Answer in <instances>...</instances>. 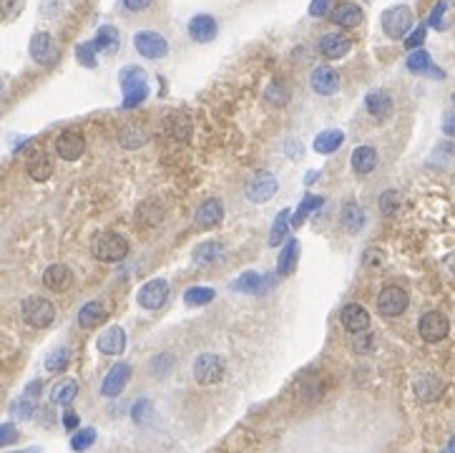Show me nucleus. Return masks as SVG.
Here are the masks:
<instances>
[{
  "label": "nucleus",
  "instance_id": "nucleus-38",
  "mask_svg": "<svg viewBox=\"0 0 455 453\" xmlns=\"http://www.w3.org/2000/svg\"><path fill=\"white\" fill-rule=\"evenodd\" d=\"M214 297H216V293L212 287H189L187 293H184V302H187L189 307L207 305V302H212Z\"/></svg>",
  "mask_w": 455,
  "mask_h": 453
},
{
  "label": "nucleus",
  "instance_id": "nucleus-2",
  "mask_svg": "<svg viewBox=\"0 0 455 453\" xmlns=\"http://www.w3.org/2000/svg\"><path fill=\"white\" fill-rule=\"evenodd\" d=\"M91 252L101 262H118V259H124L129 255V242L121 234H116V232H104V234H98L93 239Z\"/></svg>",
  "mask_w": 455,
  "mask_h": 453
},
{
  "label": "nucleus",
  "instance_id": "nucleus-34",
  "mask_svg": "<svg viewBox=\"0 0 455 453\" xmlns=\"http://www.w3.org/2000/svg\"><path fill=\"white\" fill-rule=\"evenodd\" d=\"M76 396H78V383L73 378L61 380V383L53 385V391H50V400H53L55 405H68Z\"/></svg>",
  "mask_w": 455,
  "mask_h": 453
},
{
  "label": "nucleus",
  "instance_id": "nucleus-59",
  "mask_svg": "<svg viewBox=\"0 0 455 453\" xmlns=\"http://www.w3.org/2000/svg\"><path fill=\"white\" fill-rule=\"evenodd\" d=\"M18 453H41L38 448H28V451H18Z\"/></svg>",
  "mask_w": 455,
  "mask_h": 453
},
{
  "label": "nucleus",
  "instance_id": "nucleus-26",
  "mask_svg": "<svg viewBox=\"0 0 455 453\" xmlns=\"http://www.w3.org/2000/svg\"><path fill=\"white\" fill-rule=\"evenodd\" d=\"M340 222H342V227H345L350 234H358V232L365 227V212H362L360 204L347 202L345 207H342V212H340Z\"/></svg>",
  "mask_w": 455,
  "mask_h": 453
},
{
  "label": "nucleus",
  "instance_id": "nucleus-4",
  "mask_svg": "<svg viewBox=\"0 0 455 453\" xmlns=\"http://www.w3.org/2000/svg\"><path fill=\"white\" fill-rule=\"evenodd\" d=\"M410 28H413V10L407 6H393L382 13V30L387 38L400 41L410 33Z\"/></svg>",
  "mask_w": 455,
  "mask_h": 453
},
{
  "label": "nucleus",
  "instance_id": "nucleus-21",
  "mask_svg": "<svg viewBox=\"0 0 455 453\" xmlns=\"http://www.w3.org/2000/svg\"><path fill=\"white\" fill-rule=\"evenodd\" d=\"M443 393H445V385H443L440 378L420 376L418 380H415V396H418L420 403H435Z\"/></svg>",
  "mask_w": 455,
  "mask_h": 453
},
{
  "label": "nucleus",
  "instance_id": "nucleus-18",
  "mask_svg": "<svg viewBox=\"0 0 455 453\" xmlns=\"http://www.w3.org/2000/svg\"><path fill=\"white\" fill-rule=\"evenodd\" d=\"M224 219V207H221L219 199H207L201 202V207L194 214V222L199 230H209V227H216V224Z\"/></svg>",
  "mask_w": 455,
  "mask_h": 453
},
{
  "label": "nucleus",
  "instance_id": "nucleus-37",
  "mask_svg": "<svg viewBox=\"0 0 455 453\" xmlns=\"http://www.w3.org/2000/svg\"><path fill=\"white\" fill-rule=\"evenodd\" d=\"M161 216H164V210H161L159 202H144L141 207H138L136 219L144 224V227H154V224L161 222Z\"/></svg>",
  "mask_w": 455,
  "mask_h": 453
},
{
  "label": "nucleus",
  "instance_id": "nucleus-5",
  "mask_svg": "<svg viewBox=\"0 0 455 453\" xmlns=\"http://www.w3.org/2000/svg\"><path fill=\"white\" fill-rule=\"evenodd\" d=\"M407 302H410V297L398 285L382 287L378 295V310L382 317H398V315H402L407 310Z\"/></svg>",
  "mask_w": 455,
  "mask_h": 453
},
{
  "label": "nucleus",
  "instance_id": "nucleus-24",
  "mask_svg": "<svg viewBox=\"0 0 455 453\" xmlns=\"http://www.w3.org/2000/svg\"><path fill=\"white\" fill-rule=\"evenodd\" d=\"M365 109L375 119H385L387 113L393 111V98L385 91H370L365 96Z\"/></svg>",
  "mask_w": 455,
  "mask_h": 453
},
{
  "label": "nucleus",
  "instance_id": "nucleus-41",
  "mask_svg": "<svg viewBox=\"0 0 455 453\" xmlns=\"http://www.w3.org/2000/svg\"><path fill=\"white\" fill-rule=\"evenodd\" d=\"M76 58L86 68H96V48H93V43H78Z\"/></svg>",
  "mask_w": 455,
  "mask_h": 453
},
{
  "label": "nucleus",
  "instance_id": "nucleus-25",
  "mask_svg": "<svg viewBox=\"0 0 455 453\" xmlns=\"http://www.w3.org/2000/svg\"><path fill=\"white\" fill-rule=\"evenodd\" d=\"M332 23H337L342 28H358L362 23V10L355 3H342L332 10Z\"/></svg>",
  "mask_w": 455,
  "mask_h": 453
},
{
  "label": "nucleus",
  "instance_id": "nucleus-56",
  "mask_svg": "<svg viewBox=\"0 0 455 453\" xmlns=\"http://www.w3.org/2000/svg\"><path fill=\"white\" fill-rule=\"evenodd\" d=\"M41 388H43L41 380H33V383H30V385H28V388H26V396H28V398L38 396V393H41Z\"/></svg>",
  "mask_w": 455,
  "mask_h": 453
},
{
  "label": "nucleus",
  "instance_id": "nucleus-28",
  "mask_svg": "<svg viewBox=\"0 0 455 453\" xmlns=\"http://www.w3.org/2000/svg\"><path fill=\"white\" fill-rule=\"evenodd\" d=\"M101 322H106V307L96 300L86 302V305L81 307V313H78V325L91 330V328H98Z\"/></svg>",
  "mask_w": 455,
  "mask_h": 453
},
{
  "label": "nucleus",
  "instance_id": "nucleus-19",
  "mask_svg": "<svg viewBox=\"0 0 455 453\" xmlns=\"http://www.w3.org/2000/svg\"><path fill=\"white\" fill-rule=\"evenodd\" d=\"M189 35H192V41H196V43L214 41L216 38V21L207 13L194 15L192 21H189Z\"/></svg>",
  "mask_w": 455,
  "mask_h": 453
},
{
  "label": "nucleus",
  "instance_id": "nucleus-35",
  "mask_svg": "<svg viewBox=\"0 0 455 453\" xmlns=\"http://www.w3.org/2000/svg\"><path fill=\"white\" fill-rule=\"evenodd\" d=\"M405 66H407V71H413V73H430V71H433L430 53H428V50H423V48L413 50V53L407 56ZM433 73H435V76H440V71H433Z\"/></svg>",
  "mask_w": 455,
  "mask_h": 453
},
{
  "label": "nucleus",
  "instance_id": "nucleus-50",
  "mask_svg": "<svg viewBox=\"0 0 455 453\" xmlns=\"http://www.w3.org/2000/svg\"><path fill=\"white\" fill-rule=\"evenodd\" d=\"M267 98L272 101V104L282 106L290 96H287V91H284L282 84H272V86H269V91H267Z\"/></svg>",
  "mask_w": 455,
  "mask_h": 453
},
{
  "label": "nucleus",
  "instance_id": "nucleus-54",
  "mask_svg": "<svg viewBox=\"0 0 455 453\" xmlns=\"http://www.w3.org/2000/svg\"><path fill=\"white\" fill-rule=\"evenodd\" d=\"M78 423H81V418H78V416H76V413H73V411H68V413H66V416H63V425H66L68 431H76Z\"/></svg>",
  "mask_w": 455,
  "mask_h": 453
},
{
  "label": "nucleus",
  "instance_id": "nucleus-17",
  "mask_svg": "<svg viewBox=\"0 0 455 453\" xmlns=\"http://www.w3.org/2000/svg\"><path fill=\"white\" fill-rule=\"evenodd\" d=\"M98 350L106 355H121L126 350V333L118 325H111L98 335Z\"/></svg>",
  "mask_w": 455,
  "mask_h": 453
},
{
  "label": "nucleus",
  "instance_id": "nucleus-57",
  "mask_svg": "<svg viewBox=\"0 0 455 453\" xmlns=\"http://www.w3.org/2000/svg\"><path fill=\"white\" fill-rule=\"evenodd\" d=\"M445 453H455V436L450 438V443H448V448H445Z\"/></svg>",
  "mask_w": 455,
  "mask_h": 453
},
{
  "label": "nucleus",
  "instance_id": "nucleus-16",
  "mask_svg": "<svg viewBox=\"0 0 455 453\" xmlns=\"http://www.w3.org/2000/svg\"><path fill=\"white\" fill-rule=\"evenodd\" d=\"M317 48H319V53H322L324 58L337 61V58H345L347 53H350L352 43L347 41L345 35H340V33H324L322 38H319Z\"/></svg>",
  "mask_w": 455,
  "mask_h": 453
},
{
  "label": "nucleus",
  "instance_id": "nucleus-48",
  "mask_svg": "<svg viewBox=\"0 0 455 453\" xmlns=\"http://www.w3.org/2000/svg\"><path fill=\"white\" fill-rule=\"evenodd\" d=\"M18 436H21V433H18V428H15L13 423H0V448L15 443Z\"/></svg>",
  "mask_w": 455,
  "mask_h": 453
},
{
  "label": "nucleus",
  "instance_id": "nucleus-58",
  "mask_svg": "<svg viewBox=\"0 0 455 453\" xmlns=\"http://www.w3.org/2000/svg\"><path fill=\"white\" fill-rule=\"evenodd\" d=\"M3 93H6V84H3V78H0V98H3Z\"/></svg>",
  "mask_w": 455,
  "mask_h": 453
},
{
  "label": "nucleus",
  "instance_id": "nucleus-30",
  "mask_svg": "<svg viewBox=\"0 0 455 453\" xmlns=\"http://www.w3.org/2000/svg\"><path fill=\"white\" fill-rule=\"evenodd\" d=\"M290 224H292V212L290 210H282L279 214L275 216V222H272V230H269V247H279L287 237V232H290Z\"/></svg>",
  "mask_w": 455,
  "mask_h": 453
},
{
  "label": "nucleus",
  "instance_id": "nucleus-36",
  "mask_svg": "<svg viewBox=\"0 0 455 453\" xmlns=\"http://www.w3.org/2000/svg\"><path fill=\"white\" fill-rule=\"evenodd\" d=\"M322 204H324L322 196L307 194V196L302 199V204H299V210H297L295 214H292V224H295V227H299V224H302L304 219H307V216L312 214V212H317L319 207H322Z\"/></svg>",
  "mask_w": 455,
  "mask_h": 453
},
{
  "label": "nucleus",
  "instance_id": "nucleus-40",
  "mask_svg": "<svg viewBox=\"0 0 455 453\" xmlns=\"http://www.w3.org/2000/svg\"><path fill=\"white\" fill-rule=\"evenodd\" d=\"M96 443V428H81V431L73 433V438H71V448L73 451H86Z\"/></svg>",
  "mask_w": 455,
  "mask_h": 453
},
{
  "label": "nucleus",
  "instance_id": "nucleus-52",
  "mask_svg": "<svg viewBox=\"0 0 455 453\" xmlns=\"http://www.w3.org/2000/svg\"><path fill=\"white\" fill-rule=\"evenodd\" d=\"M330 3L332 0H312L310 3V15L312 18H322V15L330 13Z\"/></svg>",
  "mask_w": 455,
  "mask_h": 453
},
{
  "label": "nucleus",
  "instance_id": "nucleus-51",
  "mask_svg": "<svg viewBox=\"0 0 455 453\" xmlns=\"http://www.w3.org/2000/svg\"><path fill=\"white\" fill-rule=\"evenodd\" d=\"M355 350H358V353H367V350H373V335H370V330H367V333L355 335Z\"/></svg>",
  "mask_w": 455,
  "mask_h": 453
},
{
  "label": "nucleus",
  "instance_id": "nucleus-20",
  "mask_svg": "<svg viewBox=\"0 0 455 453\" xmlns=\"http://www.w3.org/2000/svg\"><path fill=\"white\" fill-rule=\"evenodd\" d=\"M43 285L53 290V293H66L73 285V272L66 265H50L48 270L43 272Z\"/></svg>",
  "mask_w": 455,
  "mask_h": 453
},
{
  "label": "nucleus",
  "instance_id": "nucleus-44",
  "mask_svg": "<svg viewBox=\"0 0 455 453\" xmlns=\"http://www.w3.org/2000/svg\"><path fill=\"white\" fill-rule=\"evenodd\" d=\"M151 403L146 400V398H141L136 405L131 408V418H133V423H138V425H146L149 423V418H151Z\"/></svg>",
  "mask_w": 455,
  "mask_h": 453
},
{
  "label": "nucleus",
  "instance_id": "nucleus-29",
  "mask_svg": "<svg viewBox=\"0 0 455 453\" xmlns=\"http://www.w3.org/2000/svg\"><path fill=\"white\" fill-rule=\"evenodd\" d=\"M269 279L262 277L259 272H244V275H239V277L232 282V290H236V293H262L264 287H267Z\"/></svg>",
  "mask_w": 455,
  "mask_h": 453
},
{
  "label": "nucleus",
  "instance_id": "nucleus-9",
  "mask_svg": "<svg viewBox=\"0 0 455 453\" xmlns=\"http://www.w3.org/2000/svg\"><path fill=\"white\" fill-rule=\"evenodd\" d=\"M169 300V282L161 277L149 279L141 290H138V305L146 310H161Z\"/></svg>",
  "mask_w": 455,
  "mask_h": 453
},
{
  "label": "nucleus",
  "instance_id": "nucleus-15",
  "mask_svg": "<svg viewBox=\"0 0 455 453\" xmlns=\"http://www.w3.org/2000/svg\"><path fill=\"white\" fill-rule=\"evenodd\" d=\"M312 89L319 96H335L340 91V73L332 66H319L312 71Z\"/></svg>",
  "mask_w": 455,
  "mask_h": 453
},
{
  "label": "nucleus",
  "instance_id": "nucleus-3",
  "mask_svg": "<svg viewBox=\"0 0 455 453\" xmlns=\"http://www.w3.org/2000/svg\"><path fill=\"white\" fill-rule=\"evenodd\" d=\"M23 310V320L30 325V328H48L50 322L55 320V307L50 300H46V297H38V295H33V297H26L21 305Z\"/></svg>",
  "mask_w": 455,
  "mask_h": 453
},
{
  "label": "nucleus",
  "instance_id": "nucleus-49",
  "mask_svg": "<svg viewBox=\"0 0 455 453\" xmlns=\"http://www.w3.org/2000/svg\"><path fill=\"white\" fill-rule=\"evenodd\" d=\"M448 10V0H438L433 8V13H430L428 18V26H433V28H443V13Z\"/></svg>",
  "mask_w": 455,
  "mask_h": 453
},
{
  "label": "nucleus",
  "instance_id": "nucleus-1",
  "mask_svg": "<svg viewBox=\"0 0 455 453\" xmlns=\"http://www.w3.org/2000/svg\"><path fill=\"white\" fill-rule=\"evenodd\" d=\"M121 86H124V109L144 104L149 96V84H146V73L138 66H129L121 71Z\"/></svg>",
  "mask_w": 455,
  "mask_h": 453
},
{
  "label": "nucleus",
  "instance_id": "nucleus-31",
  "mask_svg": "<svg viewBox=\"0 0 455 453\" xmlns=\"http://www.w3.org/2000/svg\"><path fill=\"white\" fill-rule=\"evenodd\" d=\"M342 141H345V133L340 131V129H327V131L317 133V139H315V151L332 154L342 147Z\"/></svg>",
  "mask_w": 455,
  "mask_h": 453
},
{
  "label": "nucleus",
  "instance_id": "nucleus-43",
  "mask_svg": "<svg viewBox=\"0 0 455 453\" xmlns=\"http://www.w3.org/2000/svg\"><path fill=\"white\" fill-rule=\"evenodd\" d=\"M171 133L176 136L179 141H187L189 136H192V121L187 119V116H181V113H176L171 119Z\"/></svg>",
  "mask_w": 455,
  "mask_h": 453
},
{
  "label": "nucleus",
  "instance_id": "nucleus-8",
  "mask_svg": "<svg viewBox=\"0 0 455 453\" xmlns=\"http://www.w3.org/2000/svg\"><path fill=\"white\" fill-rule=\"evenodd\" d=\"M418 333L425 342H440L448 338L450 333V320L443 313H425L418 320Z\"/></svg>",
  "mask_w": 455,
  "mask_h": 453
},
{
  "label": "nucleus",
  "instance_id": "nucleus-45",
  "mask_svg": "<svg viewBox=\"0 0 455 453\" xmlns=\"http://www.w3.org/2000/svg\"><path fill=\"white\" fill-rule=\"evenodd\" d=\"M398 207H400V194L398 192H385L380 196V212L382 214H395Z\"/></svg>",
  "mask_w": 455,
  "mask_h": 453
},
{
  "label": "nucleus",
  "instance_id": "nucleus-55",
  "mask_svg": "<svg viewBox=\"0 0 455 453\" xmlns=\"http://www.w3.org/2000/svg\"><path fill=\"white\" fill-rule=\"evenodd\" d=\"M443 131L448 133V136H455V113L445 116V121H443Z\"/></svg>",
  "mask_w": 455,
  "mask_h": 453
},
{
  "label": "nucleus",
  "instance_id": "nucleus-14",
  "mask_svg": "<svg viewBox=\"0 0 455 453\" xmlns=\"http://www.w3.org/2000/svg\"><path fill=\"white\" fill-rule=\"evenodd\" d=\"M129 378H131V365L118 362V365H113V368L109 370V376L104 378V383H101V393H104L106 398L121 396V391H124L126 383H129Z\"/></svg>",
  "mask_w": 455,
  "mask_h": 453
},
{
  "label": "nucleus",
  "instance_id": "nucleus-22",
  "mask_svg": "<svg viewBox=\"0 0 455 453\" xmlns=\"http://www.w3.org/2000/svg\"><path fill=\"white\" fill-rule=\"evenodd\" d=\"M375 167H378V151L373 147H358L352 151V169H355V174L365 176V174H373Z\"/></svg>",
  "mask_w": 455,
  "mask_h": 453
},
{
  "label": "nucleus",
  "instance_id": "nucleus-53",
  "mask_svg": "<svg viewBox=\"0 0 455 453\" xmlns=\"http://www.w3.org/2000/svg\"><path fill=\"white\" fill-rule=\"evenodd\" d=\"M124 6L129 10H133V13H138V10H146V8L151 6V0H124Z\"/></svg>",
  "mask_w": 455,
  "mask_h": 453
},
{
  "label": "nucleus",
  "instance_id": "nucleus-11",
  "mask_svg": "<svg viewBox=\"0 0 455 453\" xmlns=\"http://www.w3.org/2000/svg\"><path fill=\"white\" fill-rule=\"evenodd\" d=\"M277 189H279V184H277L275 176L267 174V172H259L254 179L249 181L247 199H249V202H254V204H264V202H269V199L277 194Z\"/></svg>",
  "mask_w": 455,
  "mask_h": 453
},
{
  "label": "nucleus",
  "instance_id": "nucleus-7",
  "mask_svg": "<svg viewBox=\"0 0 455 453\" xmlns=\"http://www.w3.org/2000/svg\"><path fill=\"white\" fill-rule=\"evenodd\" d=\"M224 360L214 353H204V355L196 358L194 362V378L199 380L201 385H216L224 378Z\"/></svg>",
  "mask_w": 455,
  "mask_h": 453
},
{
  "label": "nucleus",
  "instance_id": "nucleus-6",
  "mask_svg": "<svg viewBox=\"0 0 455 453\" xmlns=\"http://www.w3.org/2000/svg\"><path fill=\"white\" fill-rule=\"evenodd\" d=\"M133 46H136L138 53L144 58H149V61H159V58H164L166 53H169V43H166L164 35L156 33V30H138V33L133 35Z\"/></svg>",
  "mask_w": 455,
  "mask_h": 453
},
{
  "label": "nucleus",
  "instance_id": "nucleus-12",
  "mask_svg": "<svg viewBox=\"0 0 455 453\" xmlns=\"http://www.w3.org/2000/svg\"><path fill=\"white\" fill-rule=\"evenodd\" d=\"M30 58L41 66H50V63L58 58V46H55L53 35L41 30L30 38Z\"/></svg>",
  "mask_w": 455,
  "mask_h": 453
},
{
  "label": "nucleus",
  "instance_id": "nucleus-42",
  "mask_svg": "<svg viewBox=\"0 0 455 453\" xmlns=\"http://www.w3.org/2000/svg\"><path fill=\"white\" fill-rule=\"evenodd\" d=\"M118 141H121L124 149H138L144 144V133L138 131V129H133V126H129V129H124V131L118 133Z\"/></svg>",
  "mask_w": 455,
  "mask_h": 453
},
{
  "label": "nucleus",
  "instance_id": "nucleus-60",
  "mask_svg": "<svg viewBox=\"0 0 455 453\" xmlns=\"http://www.w3.org/2000/svg\"><path fill=\"white\" fill-rule=\"evenodd\" d=\"M453 106H455V93H453Z\"/></svg>",
  "mask_w": 455,
  "mask_h": 453
},
{
  "label": "nucleus",
  "instance_id": "nucleus-23",
  "mask_svg": "<svg viewBox=\"0 0 455 453\" xmlns=\"http://www.w3.org/2000/svg\"><path fill=\"white\" fill-rule=\"evenodd\" d=\"M26 167H28L30 179H35V181H48L50 174H53V161H50L48 154H43V151L30 154Z\"/></svg>",
  "mask_w": 455,
  "mask_h": 453
},
{
  "label": "nucleus",
  "instance_id": "nucleus-10",
  "mask_svg": "<svg viewBox=\"0 0 455 453\" xmlns=\"http://www.w3.org/2000/svg\"><path fill=\"white\" fill-rule=\"evenodd\" d=\"M340 322H342V328L352 335L367 333V330H370V313H367L362 305H358V302H350V305L342 307Z\"/></svg>",
  "mask_w": 455,
  "mask_h": 453
},
{
  "label": "nucleus",
  "instance_id": "nucleus-46",
  "mask_svg": "<svg viewBox=\"0 0 455 453\" xmlns=\"http://www.w3.org/2000/svg\"><path fill=\"white\" fill-rule=\"evenodd\" d=\"M33 411H35V403L28 396L21 398V400H15L13 408H10V413H13L15 418H30V416H33Z\"/></svg>",
  "mask_w": 455,
  "mask_h": 453
},
{
  "label": "nucleus",
  "instance_id": "nucleus-47",
  "mask_svg": "<svg viewBox=\"0 0 455 453\" xmlns=\"http://www.w3.org/2000/svg\"><path fill=\"white\" fill-rule=\"evenodd\" d=\"M425 35H428V28H425V26H418L413 33L405 35V48L407 50H418L423 43H425Z\"/></svg>",
  "mask_w": 455,
  "mask_h": 453
},
{
  "label": "nucleus",
  "instance_id": "nucleus-13",
  "mask_svg": "<svg viewBox=\"0 0 455 453\" xmlns=\"http://www.w3.org/2000/svg\"><path fill=\"white\" fill-rule=\"evenodd\" d=\"M55 151L63 161H76L86 151V141L78 131H63L55 141Z\"/></svg>",
  "mask_w": 455,
  "mask_h": 453
},
{
  "label": "nucleus",
  "instance_id": "nucleus-39",
  "mask_svg": "<svg viewBox=\"0 0 455 453\" xmlns=\"http://www.w3.org/2000/svg\"><path fill=\"white\" fill-rule=\"evenodd\" d=\"M68 362H71V350L55 348L46 355V370H48V373H61V370L68 368Z\"/></svg>",
  "mask_w": 455,
  "mask_h": 453
},
{
  "label": "nucleus",
  "instance_id": "nucleus-33",
  "mask_svg": "<svg viewBox=\"0 0 455 453\" xmlns=\"http://www.w3.org/2000/svg\"><path fill=\"white\" fill-rule=\"evenodd\" d=\"M297 259H299V242H297V239H290V242L284 244L279 259H277V270H279V275H292L297 267Z\"/></svg>",
  "mask_w": 455,
  "mask_h": 453
},
{
  "label": "nucleus",
  "instance_id": "nucleus-27",
  "mask_svg": "<svg viewBox=\"0 0 455 453\" xmlns=\"http://www.w3.org/2000/svg\"><path fill=\"white\" fill-rule=\"evenodd\" d=\"M118 46H121V35H118V30L113 28V26H101L96 38H93V48L101 50V53L113 56V53L118 50Z\"/></svg>",
  "mask_w": 455,
  "mask_h": 453
},
{
  "label": "nucleus",
  "instance_id": "nucleus-32",
  "mask_svg": "<svg viewBox=\"0 0 455 453\" xmlns=\"http://www.w3.org/2000/svg\"><path fill=\"white\" fill-rule=\"evenodd\" d=\"M221 252H224V247H221L219 242H204V244H199V247L194 250V265H199V267L214 265L216 259H221Z\"/></svg>",
  "mask_w": 455,
  "mask_h": 453
}]
</instances>
